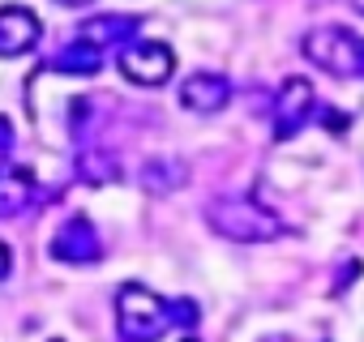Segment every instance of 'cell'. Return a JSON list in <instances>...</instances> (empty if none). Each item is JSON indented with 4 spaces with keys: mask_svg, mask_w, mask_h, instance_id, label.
<instances>
[{
    "mask_svg": "<svg viewBox=\"0 0 364 342\" xmlns=\"http://www.w3.org/2000/svg\"><path fill=\"white\" fill-rule=\"evenodd\" d=\"M206 227L232 244H270L287 231V223L274 210H266L249 197H215L206 206Z\"/></svg>",
    "mask_w": 364,
    "mask_h": 342,
    "instance_id": "cell-1",
    "label": "cell"
},
{
    "mask_svg": "<svg viewBox=\"0 0 364 342\" xmlns=\"http://www.w3.org/2000/svg\"><path fill=\"white\" fill-rule=\"evenodd\" d=\"M171 325H176L171 299H163L146 282H124L116 291V338L120 342H159Z\"/></svg>",
    "mask_w": 364,
    "mask_h": 342,
    "instance_id": "cell-2",
    "label": "cell"
},
{
    "mask_svg": "<svg viewBox=\"0 0 364 342\" xmlns=\"http://www.w3.org/2000/svg\"><path fill=\"white\" fill-rule=\"evenodd\" d=\"M300 52L309 65L334 77H364V39L347 26H313L300 39Z\"/></svg>",
    "mask_w": 364,
    "mask_h": 342,
    "instance_id": "cell-3",
    "label": "cell"
},
{
    "mask_svg": "<svg viewBox=\"0 0 364 342\" xmlns=\"http://www.w3.org/2000/svg\"><path fill=\"white\" fill-rule=\"evenodd\" d=\"M116 69L124 73V82L133 86H146V90H159L176 77V52L159 39H133L116 52Z\"/></svg>",
    "mask_w": 364,
    "mask_h": 342,
    "instance_id": "cell-4",
    "label": "cell"
},
{
    "mask_svg": "<svg viewBox=\"0 0 364 342\" xmlns=\"http://www.w3.org/2000/svg\"><path fill=\"white\" fill-rule=\"evenodd\" d=\"M309 120H317V90L309 77H287L270 103V124H274V141H291Z\"/></svg>",
    "mask_w": 364,
    "mask_h": 342,
    "instance_id": "cell-5",
    "label": "cell"
},
{
    "mask_svg": "<svg viewBox=\"0 0 364 342\" xmlns=\"http://www.w3.org/2000/svg\"><path fill=\"white\" fill-rule=\"evenodd\" d=\"M48 257L60 261V265H95L103 257V244H99V231L86 214H69L60 223V231L52 236L48 244Z\"/></svg>",
    "mask_w": 364,
    "mask_h": 342,
    "instance_id": "cell-6",
    "label": "cell"
},
{
    "mask_svg": "<svg viewBox=\"0 0 364 342\" xmlns=\"http://www.w3.org/2000/svg\"><path fill=\"white\" fill-rule=\"evenodd\" d=\"M43 39V22L35 9L26 5H5L0 9V56L5 60H18L26 52H35Z\"/></svg>",
    "mask_w": 364,
    "mask_h": 342,
    "instance_id": "cell-7",
    "label": "cell"
},
{
    "mask_svg": "<svg viewBox=\"0 0 364 342\" xmlns=\"http://www.w3.org/2000/svg\"><path fill=\"white\" fill-rule=\"evenodd\" d=\"M232 103V82L223 73H210V69H198L180 82V107L185 111H198V116H215Z\"/></svg>",
    "mask_w": 364,
    "mask_h": 342,
    "instance_id": "cell-8",
    "label": "cell"
},
{
    "mask_svg": "<svg viewBox=\"0 0 364 342\" xmlns=\"http://www.w3.org/2000/svg\"><path fill=\"white\" fill-rule=\"evenodd\" d=\"M82 43H90L95 52H107V48H124V43H133V35H137V18L133 13H95V18H86L77 31H73Z\"/></svg>",
    "mask_w": 364,
    "mask_h": 342,
    "instance_id": "cell-9",
    "label": "cell"
},
{
    "mask_svg": "<svg viewBox=\"0 0 364 342\" xmlns=\"http://www.w3.org/2000/svg\"><path fill=\"white\" fill-rule=\"evenodd\" d=\"M39 202L35 171L18 162H0V219H18Z\"/></svg>",
    "mask_w": 364,
    "mask_h": 342,
    "instance_id": "cell-10",
    "label": "cell"
},
{
    "mask_svg": "<svg viewBox=\"0 0 364 342\" xmlns=\"http://www.w3.org/2000/svg\"><path fill=\"white\" fill-rule=\"evenodd\" d=\"M73 171H77V180H82V184H95V189H99V184H116V180H124L120 154L107 150V145H86V150H77Z\"/></svg>",
    "mask_w": 364,
    "mask_h": 342,
    "instance_id": "cell-11",
    "label": "cell"
},
{
    "mask_svg": "<svg viewBox=\"0 0 364 342\" xmlns=\"http://www.w3.org/2000/svg\"><path fill=\"white\" fill-rule=\"evenodd\" d=\"M189 180V167L180 162V158H146V167H141V189L146 193H154V197H167V193H176L180 184Z\"/></svg>",
    "mask_w": 364,
    "mask_h": 342,
    "instance_id": "cell-12",
    "label": "cell"
},
{
    "mask_svg": "<svg viewBox=\"0 0 364 342\" xmlns=\"http://www.w3.org/2000/svg\"><path fill=\"white\" fill-rule=\"evenodd\" d=\"M43 69H52V73H69V77H95V73L103 69V52H95V48L82 43V39H73V43L60 48Z\"/></svg>",
    "mask_w": 364,
    "mask_h": 342,
    "instance_id": "cell-13",
    "label": "cell"
},
{
    "mask_svg": "<svg viewBox=\"0 0 364 342\" xmlns=\"http://www.w3.org/2000/svg\"><path fill=\"white\" fill-rule=\"evenodd\" d=\"M171 308H176V325H180V329H193V325L202 321V312H198L193 299H171Z\"/></svg>",
    "mask_w": 364,
    "mask_h": 342,
    "instance_id": "cell-14",
    "label": "cell"
},
{
    "mask_svg": "<svg viewBox=\"0 0 364 342\" xmlns=\"http://www.w3.org/2000/svg\"><path fill=\"white\" fill-rule=\"evenodd\" d=\"M360 270H364V265H360V261H355V257H351V261H347V265H343V270H338V278H334V295H338V291H347V282H351V278H355V274H360Z\"/></svg>",
    "mask_w": 364,
    "mask_h": 342,
    "instance_id": "cell-15",
    "label": "cell"
},
{
    "mask_svg": "<svg viewBox=\"0 0 364 342\" xmlns=\"http://www.w3.org/2000/svg\"><path fill=\"white\" fill-rule=\"evenodd\" d=\"M317 120H321V128H334V133L347 128V116H338V111H321V107H317Z\"/></svg>",
    "mask_w": 364,
    "mask_h": 342,
    "instance_id": "cell-16",
    "label": "cell"
},
{
    "mask_svg": "<svg viewBox=\"0 0 364 342\" xmlns=\"http://www.w3.org/2000/svg\"><path fill=\"white\" fill-rule=\"evenodd\" d=\"M9 270H14V253H9V244L0 240V282L9 278Z\"/></svg>",
    "mask_w": 364,
    "mask_h": 342,
    "instance_id": "cell-17",
    "label": "cell"
},
{
    "mask_svg": "<svg viewBox=\"0 0 364 342\" xmlns=\"http://www.w3.org/2000/svg\"><path fill=\"white\" fill-rule=\"evenodd\" d=\"M9 145H14V124H9V116H0V154Z\"/></svg>",
    "mask_w": 364,
    "mask_h": 342,
    "instance_id": "cell-18",
    "label": "cell"
},
{
    "mask_svg": "<svg viewBox=\"0 0 364 342\" xmlns=\"http://www.w3.org/2000/svg\"><path fill=\"white\" fill-rule=\"evenodd\" d=\"M60 5H69V9H82V5H90V0H60Z\"/></svg>",
    "mask_w": 364,
    "mask_h": 342,
    "instance_id": "cell-19",
    "label": "cell"
},
{
    "mask_svg": "<svg viewBox=\"0 0 364 342\" xmlns=\"http://www.w3.org/2000/svg\"><path fill=\"white\" fill-rule=\"evenodd\" d=\"M351 9H355V13H360V18H364V0H351Z\"/></svg>",
    "mask_w": 364,
    "mask_h": 342,
    "instance_id": "cell-20",
    "label": "cell"
},
{
    "mask_svg": "<svg viewBox=\"0 0 364 342\" xmlns=\"http://www.w3.org/2000/svg\"><path fill=\"white\" fill-rule=\"evenodd\" d=\"M262 342H287V338H262Z\"/></svg>",
    "mask_w": 364,
    "mask_h": 342,
    "instance_id": "cell-21",
    "label": "cell"
},
{
    "mask_svg": "<svg viewBox=\"0 0 364 342\" xmlns=\"http://www.w3.org/2000/svg\"><path fill=\"white\" fill-rule=\"evenodd\" d=\"M185 342H198V338H189V333H185Z\"/></svg>",
    "mask_w": 364,
    "mask_h": 342,
    "instance_id": "cell-22",
    "label": "cell"
},
{
    "mask_svg": "<svg viewBox=\"0 0 364 342\" xmlns=\"http://www.w3.org/2000/svg\"><path fill=\"white\" fill-rule=\"evenodd\" d=\"M52 342H60V338H52Z\"/></svg>",
    "mask_w": 364,
    "mask_h": 342,
    "instance_id": "cell-23",
    "label": "cell"
}]
</instances>
